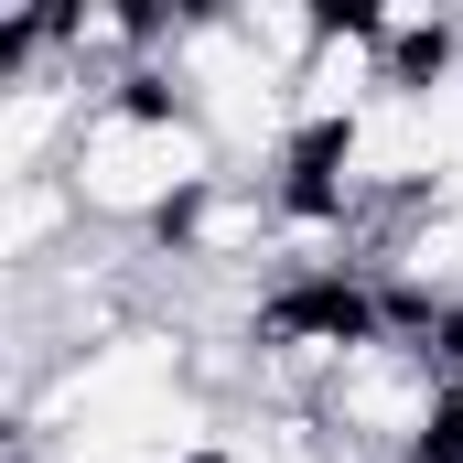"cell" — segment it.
<instances>
[{
	"label": "cell",
	"mask_w": 463,
	"mask_h": 463,
	"mask_svg": "<svg viewBox=\"0 0 463 463\" xmlns=\"http://www.w3.org/2000/svg\"><path fill=\"white\" fill-rule=\"evenodd\" d=\"M324 420V453L335 463H431L442 453V420H453V355L410 345V335H366L335 366V388L313 399Z\"/></svg>",
	"instance_id": "cell-1"
},
{
	"label": "cell",
	"mask_w": 463,
	"mask_h": 463,
	"mask_svg": "<svg viewBox=\"0 0 463 463\" xmlns=\"http://www.w3.org/2000/svg\"><path fill=\"white\" fill-rule=\"evenodd\" d=\"M227 33L269 65V76H302L335 33V11H302V0H227Z\"/></svg>",
	"instance_id": "cell-3"
},
{
	"label": "cell",
	"mask_w": 463,
	"mask_h": 463,
	"mask_svg": "<svg viewBox=\"0 0 463 463\" xmlns=\"http://www.w3.org/2000/svg\"><path fill=\"white\" fill-rule=\"evenodd\" d=\"M76 237H87V205L65 194V173H54V184H0V269H11V280L54 269Z\"/></svg>",
	"instance_id": "cell-2"
}]
</instances>
